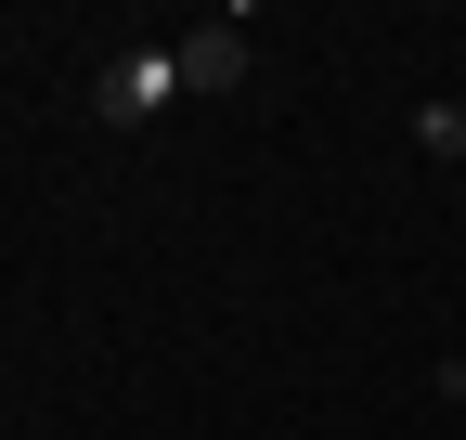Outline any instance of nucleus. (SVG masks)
Masks as SVG:
<instances>
[{
	"label": "nucleus",
	"instance_id": "obj_1",
	"mask_svg": "<svg viewBox=\"0 0 466 440\" xmlns=\"http://www.w3.org/2000/svg\"><path fill=\"white\" fill-rule=\"evenodd\" d=\"M233 78H247V14H208L182 39H143V52H116V65H91V117L104 130H143L182 91H233Z\"/></svg>",
	"mask_w": 466,
	"mask_h": 440
},
{
	"label": "nucleus",
	"instance_id": "obj_2",
	"mask_svg": "<svg viewBox=\"0 0 466 440\" xmlns=\"http://www.w3.org/2000/svg\"><path fill=\"white\" fill-rule=\"evenodd\" d=\"M415 143H428V155H453V169H466V104H415Z\"/></svg>",
	"mask_w": 466,
	"mask_h": 440
},
{
	"label": "nucleus",
	"instance_id": "obj_3",
	"mask_svg": "<svg viewBox=\"0 0 466 440\" xmlns=\"http://www.w3.org/2000/svg\"><path fill=\"white\" fill-rule=\"evenodd\" d=\"M441 389H453V402H466V350H453V363H441Z\"/></svg>",
	"mask_w": 466,
	"mask_h": 440
}]
</instances>
